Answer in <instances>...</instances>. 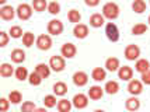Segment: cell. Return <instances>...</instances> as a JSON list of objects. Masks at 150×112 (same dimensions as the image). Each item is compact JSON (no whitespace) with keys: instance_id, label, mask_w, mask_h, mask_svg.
Here are the masks:
<instances>
[{"instance_id":"20","label":"cell","mask_w":150,"mask_h":112,"mask_svg":"<svg viewBox=\"0 0 150 112\" xmlns=\"http://www.w3.org/2000/svg\"><path fill=\"white\" fill-rule=\"evenodd\" d=\"M10 56H11V60L14 63H23L25 60V52L23 49H14Z\"/></svg>"},{"instance_id":"36","label":"cell","mask_w":150,"mask_h":112,"mask_svg":"<svg viewBox=\"0 0 150 112\" xmlns=\"http://www.w3.org/2000/svg\"><path fill=\"white\" fill-rule=\"evenodd\" d=\"M8 34H10V37H13V38H20L21 35H24V34H23V30H21V27H18V25L11 27L10 31H8Z\"/></svg>"},{"instance_id":"37","label":"cell","mask_w":150,"mask_h":112,"mask_svg":"<svg viewBox=\"0 0 150 112\" xmlns=\"http://www.w3.org/2000/svg\"><path fill=\"white\" fill-rule=\"evenodd\" d=\"M48 11L51 14H59L60 13V4L59 3H56V1H52V3H49L48 4Z\"/></svg>"},{"instance_id":"12","label":"cell","mask_w":150,"mask_h":112,"mask_svg":"<svg viewBox=\"0 0 150 112\" xmlns=\"http://www.w3.org/2000/svg\"><path fill=\"white\" fill-rule=\"evenodd\" d=\"M73 34H74L76 38L83 39L88 35V27L84 25V24H76V27L73 28Z\"/></svg>"},{"instance_id":"26","label":"cell","mask_w":150,"mask_h":112,"mask_svg":"<svg viewBox=\"0 0 150 112\" xmlns=\"http://www.w3.org/2000/svg\"><path fill=\"white\" fill-rule=\"evenodd\" d=\"M105 92H108V94H117L118 90H119V84H118L117 81H107V84H105Z\"/></svg>"},{"instance_id":"4","label":"cell","mask_w":150,"mask_h":112,"mask_svg":"<svg viewBox=\"0 0 150 112\" xmlns=\"http://www.w3.org/2000/svg\"><path fill=\"white\" fill-rule=\"evenodd\" d=\"M65 59L62 58V56H52L51 60H49V67L52 69L53 72H62L63 69H65Z\"/></svg>"},{"instance_id":"30","label":"cell","mask_w":150,"mask_h":112,"mask_svg":"<svg viewBox=\"0 0 150 112\" xmlns=\"http://www.w3.org/2000/svg\"><path fill=\"white\" fill-rule=\"evenodd\" d=\"M33 7L35 11H44L45 8H48V3H46L45 0H34Z\"/></svg>"},{"instance_id":"35","label":"cell","mask_w":150,"mask_h":112,"mask_svg":"<svg viewBox=\"0 0 150 112\" xmlns=\"http://www.w3.org/2000/svg\"><path fill=\"white\" fill-rule=\"evenodd\" d=\"M35 111H37V106H35V104L31 102V101L24 102L23 106H21V112H35Z\"/></svg>"},{"instance_id":"3","label":"cell","mask_w":150,"mask_h":112,"mask_svg":"<svg viewBox=\"0 0 150 112\" xmlns=\"http://www.w3.org/2000/svg\"><path fill=\"white\" fill-rule=\"evenodd\" d=\"M105 34H107V38L111 41V42H117L119 39V31H118V27L114 23H110L105 27Z\"/></svg>"},{"instance_id":"43","label":"cell","mask_w":150,"mask_h":112,"mask_svg":"<svg viewBox=\"0 0 150 112\" xmlns=\"http://www.w3.org/2000/svg\"><path fill=\"white\" fill-rule=\"evenodd\" d=\"M35 112H48V111H46L45 108H37V111Z\"/></svg>"},{"instance_id":"14","label":"cell","mask_w":150,"mask_h":112,"mask_svg":"<svg viewBox=\"0 0 150 112\" xmlns=\"http://www.w3.org/2000/svg\"><path fill=\"white\" fill-rule=\"evenodd\" d=\"M14 13H16V10H14L11 6H3L1 8H0V17H1L3 20H6V21L13 20Z\"/></svg>"},{"instance_id":"9","label":"cell","mask_w":150,"mask_h":112,"mask_svg":"<svg viewBox=\"0 0 150 112\" xmlns=\"http://www.w3.org/2000/svg\"><path fill=\"white\" fill-rule=\"evenodd\" d=\"M76 52H77L76 46L73 45V44H70V42H67V44H65V45H62V48H60V53H62V56H63V58H67V59L74 58Z\"/></svg>"},{"instance_id":"13","label":"cell","mask_w":150,"mask_h":112,"mask_svg":"<svg viewBox=\"0 0 150 112\" xmlns=\"http://www.w3.org/2000/svg\"><path fill=\"white\" fill-rule=\"evenodd\" d=\"M118 76H119V79L124 80V81H131L132 76H133V70H132V67H129V66L119 67Z\"/></svg>"},{"instance_id":"7","label":"cell","mask_w":150,"mask_h":112,"mask_svg":"<svg viewBox=\"0 0 150 112\" xmlns=\"http://www.w3.org/2000/svg\"><path fill=\"white\" fill-rule=\"evenodd\" d=\"M37 46H38V49L41 51H48L51 46H52V39H51V37L49 35H39L38 38H37Z\"/></svg>"},{"instance_id":"1","label":"cell","mask_w":150,"mask_h":112,"mask_svg":"<svg viewBox=\"0 0 150 112\" xmlns=\"http://www.w3.org/2000/svg\"><path fill=\"white\" fill-rule=\"evenodd\" d=\"M103 15H104V18H108V20H115L119 15V7H118L117 3H107V4H104Z\"/></svg>"},{"instance_id":"41","label":"cell","mask_w":150,"mask_h":112,"mask_svg":"<svg viewBox=\"0 0 150 112\" xmlns=\"http://www.w3.org/2000/svg\"><path fill=\"white\" fill-rule=\"evenodd\" d=\"M142 81H143L144 84H150V70L142 74Z\"/></svg>"},{"instance_id":"19","label":"cell","mask_w":150,"mask_h":112,"mask_svg":"<svg viewBox=\"0 0 150 112\" xmlns=\"http://www.w3.org/2000/svg\"><path fill=\"white\" fill-rule=\"evenodd\" d=\"M135 69H136V72L139 73H146V72H149L150 70V63H149V60H146V59H139L136 62V65H135Z\"/></svg>"},{"instance_id":"39","label":"cell","mask_w":150,"mask_h":112,"mask_svg":"<svg viewBox=\"0 0 150 112\" xmlns=\"http://www.w3.org/2000/svg\"><path fill=\"white\" fill-rule=\"evenodd\" d=\"M7 42H8V35H7V32L1 31V32H0V46L4 48V46L7 45Z\"/></svg>"},{"instance_id":"31","label":"cell","mask_w":150,"mask_h":112,"mask_svg":"<svg viewBox=\"0 0 150 112\" xmlns=\"http://www.w3.org/2000/svg\"><path fill=\"white\" fill-rule=\"evenodd\" d=\"M67 18H69L70 23H76V24H79L80 20H81V15H80V13H79L77 10H70L69 14H67Z\"/></svg>"},{"instance_id":"23","label":"cell","mask_w":150,"mask_h":112,"mask_svg":"<svg viewBox=\"0 0 150 112\" xmlns=\"http://www.w3.org/2000/svg\"><path fill=\"white\" fill-rule=\"evenodd\" d=\"M53 92H55V95H65L67 92V86L63 81H58L53 86Z\"/></svg>"},{"instance_id":"40","label":"cell","mask_w":150,"mask_h":112,"mask_svg":"<svg viewBox=\"0 0 150 112\" xmlns=\"http://www.w3.org/2000/svg\"><path fill=\"white\" fill-rule=\"evenodd\" d=\"M8 104H10V101L6 98H1L0 99V111L1 112H6L8 109Z\"/></svg>"},{"instance_id":"17","label":"cell","mask_w":150,"mask_h":112,"mask_svg":"<svg viewBox=\"0 0 150 112\" xmlns=\"http://www.w3.org/2000/svg\"><path fill=\"white\" fill-rule=\"evenodd\" d=\"M104 23H105V18H104V15H101V14H93L91 15V18H90V25L94 27V28H100L101 25H104Z\"/></svg>"},{"instance_id":"5","label":"cell","mask_w":150,"mask_h":112,"mask_svg":"<svg viewBox=\"0 0 150 112\" xmlns=\"http://www.w3.org/2000/svg\"><path fill=\"white\" fill-rule=\"evenodd\" d=\"M72 104L74 108L83 109V108H86V106L88 105V97L84 95V94H76L72 99Z\"/></svg>"},{"instance_id":"10","label":"cell","mask_w":150,"mask_h":112,"mask_svg":"<svg viewBox=\"0 0 150 112\" xmlns=\"http://www.w3.org/2000/svg\"><path fill=\"white\" fill-rule=\"evenodd\" d=\"M142 90H143L142 81H139V80H131V81H129L128 91H129V94H132L133 97H135V95H139V94L142 92Z\"/></svg>"},{"instance_id":"22","label":"cell","mask_w":150,"mask_h":112,"mask_svg":"<svg viewBox=\"0 0 150 112\" xmlns=\"http://www.w3.org/2000/svg\"><path fill=\"white\" fill-rule=\"evenodd\" d=\"M105 67L110 72H117V70H119V60L117 58H110L105 62Z\"/></svg>"},{"instance_id":"15","label":"cell","mask_w":150,"mask_h":112,"mask_svg":"<svg viewBox=\"0 0 150 112\" xmlns=\"http://www.w3.org/2000/svg\"><path fill=\"white\" fill-rule=\"evenodd\" d=\"M104 95V88H101L100 86H93L88 90V97L91 99H100Z\"/></svg>"},{"instance_id":"2","label":"cell","mask_w":150,"mask_h":112,"mask_svg":"<svg viewBox=\"0 0 150 112\" xmlns=\"http://www.w3.org/2000/svg\"><path fill=\"white\" fill-rule=\"evenodd\" d=\"M16 13H17L20 20H28L31 17V14H33V7L30 4H27V3H23V4H20L17 7Z\"/></svg>"},{"instance_id":"28","label":"cell","mask_w":150,"mask_h":112,"mask_svg":"<svg viewBox=\"0 0 150 112\" xmlns=\"http://www.w3.org/2000/svg\"><path fill=\"white\" fill-rule=\"evenodd\" d=\"M28 81H30L31 86H39V84L42 83V77H41L37 72H33L30 74V77H28Z\"/></svg>"},{"instance_id":"38","label":"cell","mask_w":150,"mask_h":112,"mask_svg":"<svg viewBox=\"0 0 150 112\" xmlns=\"http://www.w3.org/2000/svg\"><path fill=\"white\" fill-rule=\"evenodd\" d=\"M44 104H45L46 108H53L56 105V97L55 95H46L44 98Z\"/></svg>"},{"instance_id":"44","label":"cell","mask_w":150,"mask_h":112,"mask_svg":"<svg viewBox=\"0 0 150 112\" xmlns=\"http://www.w3.org/2000/svg\"><path fill=\"white\" fill-rule=\"evenodd\" d=\"M94 112H105V111H103V109H96Z\"/></svg>"},{"instance_id":"16","label":"cell","mask_w":150,"mask_h":112,"mask_svg":"<svg viewBox=\"0 0 150 112\" xmlns=\"http://www.w3.org/2000/svg\"><path fill=\"white\" fill-rule=\"evenodd\" d=\"M35 72L38 73L42 79H46V77H49V74H51V67L48 66V65H45V63H39V65H37V67H35Z\"/></svg>"},{"instance_id":"45","label":"cell","mask_w":150,"mask_h":112,"mask_svg":"<svg viewBox=\"0 0 150 112\" xmlns=\"http://www.w3.org/2000/svg\"><path fill=\"white\" fill-rule=\"evenodd\" d=\"M149 24H150V15H149Z\"/></svg>"},{"instance_id":"32","label":"cell","mask_w":150,"mask_h":112,"mask_svg":"<svg viewBox=\"0 0 150 112\" xmlns=\"http://www.w3.org/2000/svg\"><path fill=\"white\" fill-rule=\"evenodd\" d=\"M34 39H35V37H34L33 32H25L23 35V44L27 46V48H30V46L34 44Z\"/></svg>"},{"instance_id":"42","label":"cell","mask_w":150,"mask_h":112,"mask_svg":"<svg viewBox=\"0 0 150 112\" xmlns=\"http://www.w3.org/2000/svg\"><path fill=\"white\" fill-rule=\"evenodd\" d=\"M100 4L98 0H86V6H90V7H96Z\"/></svg>"},{"instance_id":"25","label":"cell","mask_w":150,"mask_h":112,"mask_svg":"<svg viewBox=\"0 0 150 112\" xmlns=\"http://www.w3.org/2000/svg\"><path fill=\"white\" fill-rule=\"evenodd\" d=\"M13 73H14V70H13V66H11V65L3 63V65L0 66V74H1V77H10Z\"/></svg>"},{"instance_id":"33","label":"cell","mask_w":150,"mask_h":112,"mask_svg":"<svg viewBox=\"0 0 150 112\" xmlns=\"http://www.w3.org/2000/svg\"><path fill=\"white\" fill-rule=\"evenodd\" d=\"M147 31V25L146 24H136V25L132 28V34L133 35H142Z\"/></svg>"},{"instance_id":"34","label":"cell","mask_w":150,"mask_h":112,"mask_svg":"<svg viewBox=\"0 0 150 112\" xmlns=\"http://www.w3.org/2000/svg\"><path fill=\"white\" fill-rule=\"evenodd\" d=\"M21 98H23V95H21L20 91H11L8 94V101L13 102V104H18L20 101H21Z\"/></svg>"},{"instance_id":"29","label":"cell","mask_w":150,"mask_h":112,"mask_svg":"<svg viewBox=\"0 0 150 112\" xmlns=\"http://www.w3.org/2000/svg\"><path fill=\"white\" fill-rule=\"evenodd\" d=\"M16 77H17V80H20V81H23V80H25L30 77V74H28V72H27L25 67H17V70H16Z\"/></svg>"},{"instance_id":"11","label":"cell","mask_w":150,"mask_h":112,"mask_svg":"<svg viewBox=\"0 0 150 112\" xmlns=\"http://www.w3.org/2000/svg\"><path fill=\"white\" fill-rule=\"evenodd\" d=\"M87 81H88V76H87V73L76 72L74 74H73V83H74L77 87L86 86V84H87Z\"/></svg>"},{"instance_id":"21","label":"cell","mask_w":150,"mask_h":112,"mask_svg":"<svg viewBox=\"0 0 150 112\" xmlns=\"http://www.w3.org/2000/svg\"><path fill=\"white\" fill-rule=\"evenodd\" d=\"M91 77H93V80H96V81H103V80H105V77H107V72H105L103 67H96L91 73Z\"/></svg>"},{"instance_id":"18","label":"cell","mask_w":150,"mask_h":112,"mask_svg":"<svg viewBox=\"0 0 150 112\" xmlns=\"http://www.w3.org/2000/svg\"><path fill=\"white\" fill-rule=\"evenodd\" d=\"M125 106H126L128 111H137V109L140 108V101H139L136 97H131V98L126 99Z\"/></svg>"},{"instance_id":"8","label":"cell","mask_w":150,"mask_h":112,"mask_svg":"<svg viewBox=\"0 0 150 112\" xmlns=\"http://www.w3.org/2000/svg\"><path fill=\"white\" fill-rule=\"evenodd\" d=\"M140 56V49L137 45H128L126 49H125V58L128 60H135Z\"/></svg>"},{"instance_id":"24","label":"cell","mask_w":150,"mask_h":112,"mask_svg":"<svg viewBox=\"0 0 150 112\" xmlns=\"http://www.w3.org/2000/svg\"><path fill=\"white\" fill-rule=\"evenodd\" d=\"M72 102L69 101V99H60L58 102V109L59 112H70V109H72Z\"/></svg>"},{"instance_id":"27","label":"cell","mask_w":150,"mask_h":112,"mask_svg":"<svg viewBox=\"0 0 150 112\" xmlns=\"http://www.w3.org/2000/svg\"><path fill=\"white\" fill-rule=\"evenodd\" d=\"M132 8H133V11L137 14L143 13L144 10H146V3H144L143 0H135L133 1V4H132Z\"/></svg>"},{"instance_id":"6","label":"cell","mask_w":150,"mask_h":112,"mask_svg":"<svg viewBox=\"0 0 150 112\" xmlns=\"http://www.w3.org/2000/svg\"><path fill=\"white\" fill-rule=\"evenodd\" d=\"M63 31V24L59 20H51L48 23V32L51 35H60Z\"/></svg>"}]
</instances>
